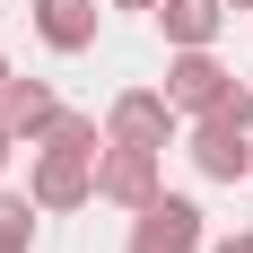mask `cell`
<instances>
[{
  "mask_svg": "<svg viewBox=\"0 0 253 253\" xmlns=\"http://www.w3.org/2000/svg\"><path fill=\"white\" fill-rule=\"evenodd\" d=\"M157 192H166V149H140V140H105L96 149V201L149 210Z\"/></svg>",
  "mask_w": 253,
  "mask_h": 253,
  "instance_id": "6da1fadb",
  "label": "cell"
},
{
  "mask_svg": "<svg viewBox=\"0 0 253 253\" xmlns=\"http://www.w3.org/2000/svg\"><path fill=\"white\" fill-rule=\"evenodd\" d=\"M26 192H35V210H44V218H61V210H87V201H96V157H79V149H52V140H35Z\"/></svg>",
  "mask_w": 253,
  "mask_h": 253,
  "instance_id": "7a4b0ae2",
  "label": "cell"
},
{
  "mask_svg": "<svg viewBox=\"0 0 253 253\" xmlns=\"http://www.w3.org/2000/svg\"><path fill=\"white\" fill-rule=\"evenodd\" d=\"M236 87V70L218 61L210 44H183V52H166V105L175 114H210V105Z\"/></svg>",
  "mask_w": 253,
  "mask_h": 253,
  "instance_id": "3957f363",
  "label": "cell"
},
{
  "mask_svg": "<svg viewBox=\"0 0 253 253\" xmlns=\"http://www.w3.org/2000/svg\"><path fill=\"white\" fill-rule=\"evenodd\" d=\"M123 253H201V210L183 192H157L149 210H131V245Z\"/></svg>",
  "mask_w": 253,
  "mask_h": 253,
  "instance_id": "277c9868",
  "label": "cell"
},
{
  "mask_svg": "<svg viewBox=\"0 0 253 253\" xmlns=\"http://www.w3.org/2000/svg\"><path fill=\"white\" fill-rule=\"evenodd\" d=\"M175 105H166V87H123V96L105 105V140H140V149H175Z\"/></svg>",
  "mask_w": 253,
  "mask_h": 253,
  "instance_id": "5b68a950",
  "label": "cell"
},
{
  "mask_svg": "<svg viewBox=\"0 0 253 253\" xmlns=\"http://www.w3.org/2000/svg\"><path fill=\"white\" fill-rule=\"evenodd\" d=\"M183 157H192L210 183H245V175H253V131H236V123H218V114H201V123H192V140H183Z\"/></svg>",
  "mask_w": 253,
  "mask_h": 253,
  "instance_id": "8992f818",
  "label": "cell"
},
{
  "mask_svg": "<svg viewBox=\"0 0 253 253\" xmlns=\"http://www.w3.org/2000/svg\"><path fill=\"white\" fill-rule=\"evenodd\" d=\"M149 18H157V35L183 52V44H218V26H227V0H157Z\"/></svg>",
  "mask_w": 253,
  "mask_h": 253,
  "instance_id": "52a82bcc",
  "label": "cell"
},
{
  "mask_svg": "<svg viewBox=\"0 0 253 253\" xmlns=\"http://www.w3.org/2000/svg\"><path fill=\"white\" fill-rule=\"evenodd\" d=\"M52 114H61V96H52V79H9L0 87V123L18 131V140H44Z\"/></svg>",
  "mask_w": 253,
  "mask_h": 253,
  "instance_id": "ba28073f",
  "label": "cell"
},
{
  "mask_svg": "<svg viewBox=\"0 0 253 253\" xmlns=\"http://www.w3.org/2000/svg\"><path fill=\"white\" fill-rule=\"evenodd\" d=\"M35 35L52 52H87L96 44V0H35Z\"/></svg>",
  "mask_w": 253,
  "mask_h": 253,
  "instance_id": "9c48e42d",
  "label": "cell"
},
{
  "mask_svg": "<svg viewBox=\"0 0 253 253\" xmlns=\"http://www.w3.org/2000/svg\"><path fill=\"white\" fill-rule=\"evenodd\" d=\"M35 218H44L35 192H0V253H26V245H35Z\"/></svg>",
  "mask_w": 253,
  "mask_h": 253,
  "instance_id": "30bf717a",
  "label": "cell"
},
{
  "mask_svg": "<svg viewBox=\"0 0 253 253\" xmlns=\"http://www.w3.org/2000/svg\"><path fill=\"white\" fill-rule=\"evenodd\" d=\"M44 140H52V149L96 157V149H105V123H96V114H52V131H44Z\"/></svg>",
  "mask_w": 253,
  "mask_h": 253,
  "instance_id": "8fae6325",
  "label": "cell"
},
{
  "mask_svg": "<svg viewBox=\"0 0 253 253\" xmlns=\"http://www.w3.org/2000/svg\"><path fill=\"white\" fill-rule=\"evenodd\" d=\"M210 114H218V123H236V131H253V87H227ZM192 123H201V114H192Z\"/></svg>",
  "mask_w": 253,
  "mask_h": 253,
  "instance_id": "7c38bea8",
  "label": "cell"
},
{
  "mask_svg": "<svg viewBox=\"0 0 253 253\" xmlns=\"http://www.w3.org/2000/svg\"><path fill=\"white\" fill-rule=\"evenodd\" d=\"M201 253H253V227L245 236H218V245H201Z\"/></svg>",
  "mask_w": 253,
  "mask_h": 253,
  "instance_id": "4fadbf2b",
  "label": "cell"
},
{
  "mask_svg": "<svg viewBox=\"0 0 253 253\" xmlns=\"http://www.w3.org/2000/svg\"><path fill=\"white\" fill-rule=\"evenodd\" d=\"M9 149H18V131H9V123H0V166H9Z\"/></svg>",
  "mask_w": 253,
  "mask_h": 253,
  "instance_id": "5bb4252c",
  "label": "cell"
},
{
  "mask_svg": "<svg viewBox=\"0 0 253 253\" xmlns=\"http://www.w3.org/2000/svg\"><path fill=\"white\" fill-rule=\"evenodd\" d=\"M105 9H157V0H105Z\"/></svg>",
  "mask_w": 253,
  "mask_h": 253,
  "instance_id": "9a60e30c",
  "label": "cell"
},
{
  "mask_svg": "<svg viewBox=\"0 0 253 253\" xmlns=\"http://www.w3.org/2000/svg\"><path fill=\"white\" fill-rule=\"evenodd\" d=\"M9 79H18V70H9V52H0V87H9Z\"/></svg>",
  "mask_w": 253,
  "mask_h": 253,
  "instance_id": "2e32d148",
  "label": "cell"
},
{
  "mask_svg": "<svg viewBox=\"0 0 253 253\" xmlns=\"http://www.w3.org/2000/svg\"><path fill=\"white\" fill-rule=\"evenodd\" d=\"M227 9H253V0H227Z\"/></svg>",
  "mask_w": 253,
  "mask_h": 253,
  "instance_id": "e0dca14e",
  "label": "cell"
}]
</instances>
